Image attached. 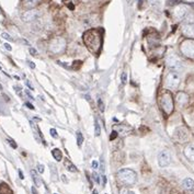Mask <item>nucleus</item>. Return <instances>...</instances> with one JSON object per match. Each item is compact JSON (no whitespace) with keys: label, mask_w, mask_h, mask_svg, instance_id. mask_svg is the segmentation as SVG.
I'll list each match as a JSON object with an SVG mask.
<instances>
[{"label":"nucleus","mask_w":194,"mask_h":194,"mask_svg":"<svg viewBox=\"0 0 194 194\" xmlns=\"http://www.w3.org/2000/svg\"><path fill=\"white\" fill-rule=\"evenodd\" d=\"M62 180H63V182H65V183H68V180H67V178H66V176H65V174H63V176H62Z\"/></svg>","instance_id":"ea45409f"},{"label":"nucleus","mask_w":194,"mask_h":194,"mask_svg":"<svg viewBox=\"0 0 194 194\" xmlns=\"http://www.w3.org/2000/svg\"><path fill=\"white\" fill-rule=\"evenodd\" d=\"M14 90H16V92H17L20 97H22V88L19 87V86H14Z\"/></svg>","instance_id":"7c9ffc66"},{"label":"nucleus","mask_w":194,"mask_h":194,"mask_svg":"<svg viewBox=\"0 0 194 194\" xmlns=\"http://www.w3.org/2000/svg\"><path fill=\"white\" fill-rule=\"evenodd\" d=\"M92 194H98V191H97V190H93V192H92Z\"/></svg>","instance_id":"3c124183"},{"label":"nucleus","mask_w":194,"mask_h":194,"mask_svg":"<svg viewBox=\"0 0 194 194\" xmlns=\"http://www.w3.org/2000/svg\"><path fill=\"white\" fill-rule=\"evenodd\" d=\"M68 8L70 9V10H74L75 9V6L72 4H68Z\"/></svg>","instance_id":"c03bdc74"},{"label":"nucleus","mask_w":194,"mask_h":194,"mask_svg":"<svg viewBox=\"0 0 194 194\" xmlns=\"http://www.w3.org/2000/svg\"><path fill=\"white\" fill-rule=\"evenodd\" d=\"M1 36L4 37V40H7V41H10V42H11V41H13V38H12V37L10 36V35H9L8 33H6V32H4V33L1 34Z\"/></svg>","instance_id":"cd10ccee"},{"label":"nucleus","mask_w":194,"mask_h":194,"mask_svg":"<svg viewBox=\"0 0 194 194\" xmlns=\"http://www.w3.org/2000/svg\"><path fill=\"white\" fill-rule=\"evenodd\" d=\"M95 136H100V134H101V126H100L98 120L95 121Z\"/></svg>","instance_id":"412c9836"},{"label":"nucleus","mask_w":194,"mask_h":194,"mask_svg":"<svg viewBox=\"0 0 194 194\" xmlns=\"http://www.w3.org/2000/svg\"><path fill=\"white\" fill-rule=\"evenodd\" d=\"M25 107H29L30 110H34V107H33V104L29 103V102H28V103H25Z\"/></svg>","instance_id":"58836bf2"},{"label":"nucleus","mask_w":194,"mask_h":194,"mask_svg":"<svg viewBox=\"0 0 194 194\" xmlns=\"http://www.w3.org/2000/svg\"><path fill=\"white\" fill-rule=\"evenodd\" d=\"M52 155H53V157L56 159V161L63 160V153L58 148H54L53 150H52Z\"/></svg>","instance_id":"aec40b11"},{"label":"nucleus","mask_w":194,"mask_h":194,"mask_svg":"<svg viewBox=\"0 0 194 194\" xmlns=\"http://www.w3.org/2000/svg\"><path fill=\"white\" fill-rule=\"evenodd\" d=\"M38 2H40V0H23V6L25 9L31 10V9L35 8Z\"/></svg>","instance_id":"2eb2a0df"},{"label":"nucleus","mask_w":194,"mask_h":194,"mask_svg":"<svg viewBox=\"0 0 194 194\" xmlns=\"http://www.w3.org/2000/svg\"><path fill=\"white\" fill-rule=\"evenodd\" d=\"M184 155L185 157L191 161H194V145H188L184 149Z\"/></svg>","instance_id":"4468645a"},{"label":"nucleus","mask_w":194,"mask_h":194,"mask_svg":"<svg viewBox=\"0 0 194 194\" xmlns=\"http://www.w3.org/2000/svg\"><path fill=\"white\" fill-rule=\"evenodd\" d=\"M64 165H65V167H66V169L69 171V172H77L78 171V169L76 168V166L71 162L68 158H65V162H64Z\"/></svg>","instance_id":"a211bd4d"},{"label":"nucleus","mask_w":194,"mask_h":194,"mask_svg":"<svg viewBox=\"0 0 194 194\" xmlns=\"http://www.w3.org/2000/svg\"><path fill=\"white\" fill-rule=\"evenodd\" d=\"M182 185H183V188L186 189V190H191V189L194 188V180L191 179V178H185V179L182 181Z\"/></svg>","instance_id":"f3484780"},{"label":"nucleus","mask_w":194,"mask_h":194,"mask_svg":"<svg viewBox=\"0 0 194 194\" xmlns=\"http://www.w3.org/2000/svg\"><path fill=\"white\" fill-rule=\"evenodd\" d=\"M98 107H99L101 112L104 111V105H103V102H102V99H101V98H99V100H98Z\"/></svg>","instance_id":"a878e982"},{"label":"nucleus","mask_w":194,"mask_h":194,"mask_svg":"<svg viewBox=\"0 0 194 194\" xmlns=\"http://www.w3.org/2000/svg\"><path fill=\"white\" fill-rule=\"evenodd\" d=\"M0 194H12V191L9 188V185L4 182L0 183Z\"/></svg>","instance_id":"6ab92c4d"},{"label":"nucleus","mask_w":194,"mask_h":194,"mask_svg":"<svg viewBox=\"0 0 194 194\" xmlns=\"http://www.w3.org/2000/svg\"><path fill=\"white\" fill-rule=\"evenodd\" d=\"M117 177L121 181L123 182L125 185H134L137 181V174L136 172L132 169H121L117 172Z\"/></svg>","instance_id":"f03ea898"},{"label":"nucleus","mask_w":194,"mask_h":194,"mask_svg":"<svg viewBox=\"0 0 194 194\" xmlns=\"http://www.w3.org/2000/svg\"><path fill=\"white\" fill-rule=\"evenodd\" d=\"M0 70H1V67H0Z\"/></svg>","instance_id":"603ef678"},{"label":"nucleus","mask_w":194,"mask_h":194,"mask_svg":"<svg viewBox=\"0 0 194 194\" xmlns=\"http://www.w3.org/2000/svg\"><path fill=\"white\" fill-rule=\"evenodd\" d=\"M100 168H101V172L103 173L104 171H105V166H104V160H103V157H101V165H100Z\"/></svg>","instance_id":"2f4dec72"},{"label":"nucleus","mask_w":194,"mask_h":194,"mask_svg":"<svg viewBox=\"0 0 194 194\" xmlns=\"http://www.w3.org/2000/svg\"><path fill=\"white\" fill-rule=\"evenodd\" d=\"M116 137H117V133H116L115 131H113V132H112V134H111V136H110V139H111V141H113V139H115Z\"/></svg>","instance_id":"72a5a7b5"},{"label":"nucleus","mask_w":194,"mask_h":194,"mask_svg":"<svg viewBox=\"0 0 194 194\" xmlns=\"http://www.w3.org/2000/svg\"><path fill=\"white\" fill-rule=\"evenodd\" d=\"M50 171H52V180L56 181L57 180V170L55 169V167L53 165H50Z\"/></svg>","instance_id":"5701e85b"},{"label":"nucleus","mask_w":194,"mask_h":194,"mask_svg":"<svg viewBox=\"0 0 194 194\" xmlns=\"http://www.w3.org/2000/svg\"><path fill=\"white\" fill-rule=\"evenodd\" d=\"M182 34L188 38H194V23H186L183 25Z\"/></svg>","instance_id":"f8f14e48"},{"label":"nucleus","mask_w":194,"mask_h":194,"mask_svg":"<svg viewBox=\"0 0 194 194\" xmlns=\"http://www.w3.org/2000/svg\"><path fill=\"white\" fill-rule=\"evenodd\" d=\"M31 190H32V193H33V194H37V191H36V189H35L34 186H32V189H31Z\"/></svg>","instance_id":"49530a36"},{"label":"nucleus","mask_w":194,"mask_h":194,"mask_svg":"<svg viewBox=\"0 0 194 194\" xmlns=\"http://www.w3.org/2000/svg\"><path fill=\"white\" fill-rule=\"evenodd\" d=\"M180 81H181V79H180L179 74L176 71H170L166 77L165 85L168 89H177L180 85Z\"/></svg>","instance_id":"39448f33"},{"label":"nucleus","mask_w":194,"mask_h":194,"mask_svg":"<svg viewBox=\"0 0 194 194\" xmlns=\"http://www.w3.org/2000/svg\"><path fill=\"white\" fill-rule=\"evenodd\" d=\"M66 48V41L62 37L54 38L50 45V50L54 54H60L63 53Z\"/></svg>","instance_id":"0eeeda50"},{"label":"nucleus","mask_w":194,"mask_h":194,"mask_svg":"<svg viewBox=\"0 0 194 194\" xmlns=\"http://www.w3.org/2000/svg\"><path fill=\"white\" fill-rule=\"evenodd\" d=\"M30 54L31 55H33V56H36V54H37V52H36V50L35 48H33V47H30Z\"/></svg>","instance_id":"f704fd0d"},{"label":"nucleus","mask_w":194,"mask_h":194,"mask_svg":"<svg viewBox=\"0 0 194 194\" xmlns=\"http://www.w3.org/2000/svg\"><path fill=\"white\" fill-rule=\"evenodd\" d=\"M37 171H38L40 173H44V166L41 165V163H38V165H37Z\"/></svg>","instance_id":"473e14b6"},{"label":"nucleus","mask_w":194,"mask_h":194,"mask_svg":"<svg viewBox=\"0 0 194 194\" xmlns=\"http://www.w3.org/2000/svg\"><path fill=\"white\" fill-rule=\"evenodd\" d=\"M19 176H20V179H24V176H23V172L19 170Z\"/></svg>","instance_id":"37998d69"},{"label":"nucleus","mask_w":194,"mask_h":194,"mask_svg":"<svg viewBox=\"0 0 194 194\" xmlns=\"http://www.w3.org/2000/svg\"><path fill=\"white\" fill-rule=\"evenodd\" d=\"M127 194H136L135 192H133V191H129V192H127Z\"/></svg>","instance_id":"8fccbe9b"},{"label":"nucleus","mask_w":194,"mask_h":194,"mask_svg":"<svg viewBox=\"0 0 194 194\" xmlns=\"http://www.w3.org/2000/svg\"><path fill=\"white\" fill-rule=\"evenodd\" d=\"M50 136L53 137V138H57V137H58L57 131H56L55 128H50Z\"/></svg>","instance_id":"b1692460"},{"label":"nucleus","mask_w":194,"mask_h":194,"mask_svg":"<svg viewBox=\"0 0 194 194\" xmlns=\"http://www.w3.org/2000/svg\"><path fill=\"white\" fill-rule=\"evenodd\" d=\"M121 80H122V83H123V85L126 83V81H127V74H126V72H123V74H122Z\"/></svg>","instance_id":"c756f323"},{"label":"nucleus","mask_w":194,"mask_h":194,"mask_svg":"<svg viewBox=\"0 0 194 194\" xmlns=\"http://www.w3.org/2000/svg\"><path fill=\"white\" fill-rule=\"evenodd\" d=\"M92 177H93V179H95V181L98 183V184H100V182H101V179H100V176L97 172H93L92 173Z\"/></svg>","instance_id":"393cba45"},{"label":"nucleus","mask_w":194,"mask_h":194,"mask_svg":"<svg viewBox=\"0 0 194 194\" xmlns=\"http://www.w3.org/2000/svg\"><path fill=\"white\" fill-rule=\"evenodd\" d=\"M98 167H99V165H98V161H95V160L92 161V168H93V169H97Z\"/></svg>","instance_id":"e433bc0d"},{"label":"nucleus","mask_w":194,"mask_h":194,"mask_svg":"<svg viewBox=\"0 0 194 194\" xmlns=\"http://www.w3.org/2000/svg\"><path fill=\"white\" fill-rule=\"evenodd\" d=\"M25 85L28 86V88H30V90H34V88H33V86H32V83L30 82L29 80H25Z\"/></svg>","instance_id":"c9c22d12"},{"label":"nucleus","mask_w":194,"mask_h":194,"mask_svg":"<svg viewBox=\"0 0 194 194\" xmlns=\"http://www.w3.org/2000/svg\"><path fill=\"white\" fill-rule=\"evenodd\" d=\"M121 194H127L126 189H122V190H121Z\"/></svg>","instance_id":"de8ad7c7"},{"label":"nucleus","mask_w":194,"mask_h":194,"mask_svg":"<svg viewBox=\"0 0 194 194\" xmlns=\"http://www.w3.org/2000/svg\"><path fill=\"white\" fill-rule=\"evenodd\" d=\"M102 180H103V185H105L107 184V177L104 174H102Z\"/></svg>","instance_id":"79ce46f5"},{"label":"nucleus","mask_w":194,"mask_h":194,"mask_svg":"<svg viewBox=\"0 0 194 194\" xmlns=\"http://www.w3.org/2000/svg\"><path fill=\"white\" fill-rule=\"evenodd\" d=\"M4 47H6V50H12V47H11V45L9 44V43H6V44H4Z\"/></svg>","instance_id":"4c0bfd02"},{"label":"nucleus","mask_w":194,"mask_h":194,"mask_svg":"<svg viewBox=\"0 0 194 194\" xmlns=\"http://www.w3.org/2000/svg\"><path fill=\"white\" fill-rule=\"evenodd\" d=\"M180 52L185 57L194 59V38H186L180 45Z\"/></svg>","instance_id":"20e7f679"},{"label":"nucleus","mask_w":194,"mask_h":194,"mask_svg":"<svg viewBox=\"0 0 194 194\" xmlns=\"http://www.w3.org/2000/svg\"><path fill=\"white\" fill-rule=\"evenodd\" d=\"M176 101H177V103L179 105H181V107H184L186 103H188V101H189V95H186L185 92H183V91H180V92H178L177 93V97H176Z\"/></svg>","instance_id":"ddd939ff"},{"label":"nucleus","mask_w":194,"mask_h":194,"mask_svg":"<svg viewBox=\"0 0 194 194\" xmlns=\"http://www.w3.org/2000/svg\"><path fill=\"white\" fill-rule=\"evenodd\" d=\"M55 194H58V193H55Z\"/></svg>","instance_id":"864d4df0"},{"label":"nucleus","mask_w":194,"mask_h":194,"mask_svg":"<svg viewBox=\"0 0 194 194\" xmlns=\"http://www.w3.org/2000/svg\"><path fill=\"white\" fill-rule=\"evenodd\" d=\"M160 104L163 112H165L167 115H170L172 113V111H173L174 109V102L172 95L170 93L169 91H166V92H163V95H161Z\"/></svg>","instance_id":"7ed1b4c3"},{"label":"nucleus","mask_w":194,"mask_h":194,"mask_svg":"<svg viewBox=\"0 0 194 194\" xmlns=\"http://www.w3.org/2000/svg\"><path fill=\"white\" fill-rule=\"evenodd\" d=\"M29 66L31 67L32 69H34V68H35V64H34L33 62H29Z\"/></svg>","instance_id":"a19ab883"},{"label":"nucleus","mask_w":194,"mask_h":194,"mask_svg":"<svg viewBox=\"0 0 194 194\" xmlns=\"http://www.w3.org/2000/svg\"><path fill=\"white\" fill-rule=\"evenodd\" d=\"M76 136H77V144H78L79 147H81V145H82V143H83L82 134H81L80 132H77L76 133Z\"/></svg>","instance_id":"4be33fe9"},{"label":"nucleus","mask_w":194,"mask_h":194,"mask_svg":"<svg viewBox=\"0 0 194 194\" xmlns=\"http://www.w3.org/2000/svg\"><path fill=\"white\" fill-rule=\"evenodd\" d=\"M166 62H167V66L169 67L171 70L177 71L182 68L181 59L178 57L177 55H174V54L169 55V56L167 57V60H166Z\"/></svg>","instance_id":"6e6552de"},{"label":"nucleus","mask_w":194,"mask_h":194,"mask_svg":"<svg viewBox=\"0 0 194 194\" xmlns=\"http://www.w3.org/2000/svg\"><path fill=\"white\" fill-rule=\"evenodd\" d=\"M173 138L178 143H186L190 139V132L186 127H178L173 132Z\"/></svg>","instance_id":"423d86ee"},{"label":"nucleus","mask_w":194,"mask_h":194,"mask_svg":"<svg viewBox=\"0 0 194 194\" xmlns=\"http://www.w3.org/2000/svg\"><path fill=\"white\" fill-rule=\"evenodd\" d=\"M82 38L85 42V45L87 46V48L91 53L97 54L100 50V48H101V34H100L99 30H88L87 32H85Z\"/></svg>","instance_id":"f257e3e1"},{"label":"nucleus","mask_w":194,"mask_h":194,"mask_svg":"<svg viewBox=\"0 0 194 194\" xmlns=\"http://www.w3.org/2000/svg\"><path fill=\"white\" fill-rule=\"evenodd\" d=\"M40 17V12L37 10H34V9H31V10H26L25 12L22 13L21 16V19L24 22H33V21L37 20Z\"/></svg>","instance_id":"9d476101"},{"label":"nucleus","mask_w":194,"mask_h":194,"mask_svg":"<svg viewBox=\"0 0 194 194\" xmlns=\"http://www.w3.org/2000/svg\"><path fill=\"white\" fill-rule=\"evenodd\" d=\"M7 141H8L9 145H10V146H11L12 148H14V149H17V148H18V145L16 144V143H14V141H13V139H10V138H8V139H7Z\"/></svg>","instance_id":"bb28decb"},{"label":"nucleus","mask_w":194,"mask_h":194,"mask_svg":"<svg viewBox=\"0 0 194 194\" xmlns=\"http://www.w3.org/2000/svg\"><path fill=\"white\" fill-rule=\"evenodd\" d=\"M25 93L28 95V97H29L30 99H34V98H33V97H32V95H31V93H30V92H29V91H28V90L25 91Z\"/></svg>","instance_id":"a18cd8bd"},{"label":"nucleus","mask_w":194,"mask_h":194,"mask_svg":"<svg viewBox=\"0 0 194 194\" xmlns=\"http://www.w3.org/2000/svg\"><path fill=\"white\" fill-rule=\"evenodd\" d=\"M126 1H127V4H132L134 0H126Z\"/></svg>","instance_id":"09e8293b"},{"label":"nucleus","mask_w":194,"mask_h":194,"mask_svg":"<svg viewBox=\"0 0 194 194\" xmlns=\"http://www.w3.org/2000/svg\"><path fill=\"white\" fill-rule=\"evenodd\" d=\"M81 64H82V62H80V60H76V62H74V64H72V67H74L75 69H79L80 66H81Z\"/></svg>","instance_id":"c85d7f7f"},{"label":"nucleus","mask_w":194,"mask_h":194,"mask_svg":"<svg viewBox=\"0 0 194 194\" xmlns=\"http://www.w3.org/2000/svg\"><path fill=\"white\" fill-rule=\"evenodd\" d=\"M31 176H32V180H33L34 184L40 188L42 185V179L38 176V173H37L35 170H31Z\"/></svg>","instance_id":"dca6fc26"},{"label":"nucleus","mask_w":194,"mask_h":194,"mask_svg":"<svg viewBox=\"0 0 194 194\" xmlns=\"http://www.w3.org/2000/svg\"><path fill=\"white\" fill-rule=\"evenodd\" d=\"M171 153H170L169 150H161L159 155H158V165L161 168H165V167H168V166L171 163Z\"/></svg>","instance_id":"1a4fd4ad"},{"label":"nucleus","mask_w":194,"mask_h":194,"mask_svg":"<svg viewBox=\"0 0 194 194\" xmlns=\"http://www.w3.org/2000/svg\"><path fill=\"white\" fill-rule=\"evenodd\" d=\"M188 11H189V9H188V7H186L185 4H179V6H177L174 8L173 16L177 20H182L186 16Z\"/></svg>","instance_id":"9b49d317"}]
</instances>
